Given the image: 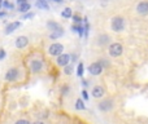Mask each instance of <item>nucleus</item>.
I'll list each match as a JSON object with an SVG mask.
<instances>
[{"instance_id": "1", "label": "nucleus", "mask_w": 148, "mask_h": 124, "mask_svg": "<svg viewBox=\"0 0 148 124\" xmlns=\"http://www.w3.org/2000/svg\"><path fill=\"white\" fill-rule=\"evenodd\" d=\"M110 27L114 33H121V31L125 28V20L122 17H114L112 18V22H110Z\"/></svg>"}, {"instance_id": "2", "label": "nucleus", "mask_w": 148, "mask_h": 124, "mask_svg": "<svg viewBox=\"0 0 148 124\" xmlns=\"http://www.w3.org/2000/svg\"><path fill=\"white\" fill-rule=\"evenodd\" d=\"M108 52H109L110 57H120L123 52V47H122V44H120V43H113L109 45Z\"/></svg>"}, {"instance_id": "3", "label": "nucleus", "mask_w": 148, "mask_h": 124, "mask_svg": "<svg viewBox=\"0 0 148 124\" xmlns=\"http://www.w3.org/2000/svg\"><path fill=\"white\" fill-rule=\"evenodd\" d=\"M62 52H64V45L60 44V43H53L48 47V54L49 56L57 57V56H60Z\"/></svg>"}, {"instance_id": "4", "label": "nucleus", "mask_w": 148, "mask_h": 124, "mask_svg": "<svg viewBox=\"0 0 148 124\" xmlns=\"http://www.w3.org/2000/svg\"><path fill=\"white\" fill-rule=\"evenodd\" d=\"M43 68H44V63H43V61H40V60H33V61L30 62V71L33 74L42 73Z\"/></svg>"}, {"instance_id": "5", "label": "nucleus", "mask_w": 148, "mask_h": 124, "mask_svg": "<svg viewBox=\"0 0 148 124\" xmlns=\"http://www.w3.org/2000/svg\"><path fill=\"white\" fill-rule=\"evenodd\" d=\"M18 75H20V71H18V68L16 67H12L9 68V70L5 73V80L9 81V83H13V81H16L18 79Z\"/></svg>"}, {"instance_id": "6", "label": "nucleus", "mask_w": 148, "mask_h": 124, "mask_svg": "<svg viewBox=\"0 0 148 124\" xmlns=\"http://www.w3.org/2000/svg\"><path fill=\"white\" fill-rule=\"evenodd\" d=\"M88 73L94 76H97L103 73V65L100 62H94L88 66Z\"/></svg>"}, {"instance_id": "7", "label": "nucleus", "mask_w": 148, "mask_h": 124, "mask_svg": "<svg viewBox=\"0 0 148 124\" xmlns=\"http://www.w3.org/2000/svg\"><path fill=\"white\" fill-rule=\"evenodd\" d=\"M57 65L61 66V67H65L66 65L70 63V56L66 53H61L60 56H57V60H56Z\"/></svg>"}, {"instance_id": "8", "label": "nucleus", "mask_w": 148, "mask_h": 124, "mask_svg": "<svg viewBox=\"0 0 148 124\" xmlns=\"http://www.w3.org/2000/svg\"><path fill=\"white\" fill-rule=\"evenodd\" d=\"M29 38L27 36H18L17 39H16V47H17L18 49H23L25 47H27L29 45Z\"/></svg>"}, {"instance_id": "9", "label": "nucleus", "mask_w": 148, "mask_h": 124, "mask_svg": "<svg viewBox=\"0 0 148 124\" xmlns=\"http://www.w3.org/2000/svg\"><path fill=\"white\" fill-rule=\"evenodd\" d=\"M21 26V22L20 21H14V22H10L9 25H7V27H5V35H9V34L14 33L16 30H17L18 27Z\"/></svg>"}, {"instance_id": "10", "label": "nucleus", "mask_w": 148, "mask_h": 124, "mask_svg": "<svg viewBox=\"0 0 148 124\" xmlns=\"http://www.w3.org/2000/svg\"><path fill=\"white\" fill-rule=\"evenodd\" d=\"M136 12L139 14H148V1H140L138 5H136Z\"/></svg>"}, {"instance_id": "11", "label": "nucleus", "mask_w": 148, "mask_h": 124, "mask_svg": "<svg viewBox=\"0 0 148 124\" xmlns=\"http://www.w3.org/2000/svg\"><path fill=\"white\" fill-rule=\"evenodd\" d=\"M104 93H105V91L101 85H96L92 89V97H95V98H101L104 96Z\"/></svg>"}, {"instance_id": "12", "label": "nucleus", "mask_w": 148, "mask_h": 124, "mask_svg": "<svg viewBox=\"0 0 148 124\" xmlns=\"http://www.w3.org/2000/svg\"><path fill=\"white\" fill-rule=\"evenodd\" d=\"M112 107H113V104L110 100H105V101H101L99 104V109L101 110V111H109Z\"/></svg>"}, {"instance_id": "13", "label": "nucleus", "mask_w": 148, "mask_h": 124, "mask_svg": "<svg viewBox=\"0 0 148 124\" xmlns=\"http://www.w3.org/2000/svg\"><path fill=\"white\" fill-rule=\"evenodd\" d=\"M47 27H48L49 31H56V30H61L62 26L60 25V23L55 22V21H48V22H47Z\"/></svg>"}, {"instance_id": "14", "label": "nucleus", "mask_w": 148, "mask_h": 124, "mask_svg": "<svg viewBox=\"0 0 148 124\" xmlns=\"http://www.w3.org/2000/svg\"><path fill=\"white\" fill-rule=\"evenodd\" d=\"M72 30L78 33L79 36H83L84 35V26H82V23H74L72 26Z\"/></svg>"}, {"instance_id": "15", "label": "nucleus", "mask_w": 148, "mask_h": 124, "mask_svg": "<svg viewBox=\"0 0 148 124\" xmlns=\"http://www.w3.org/2000/svg\"><path fill=\"white\" fill-rule=\"evenodd\" d=\"M62 35H64V28H61V30H56V31H51V34H49V39L56 40V39L61 38Z\"/></svg>"}, {"instance_id": "16", "label": "nucleus", "mask_w": 148, "mask_h": 124, "mask_svg": "<svg viewBox=\"0 0 148 124\" xmlns=\"http://www.w3.org/2000/svg\"><path fill=\"white\" fill-rule=\"evenodd\" d=\"M48 0H36V8H39V9H44L47 10L48 9Z\"/></svg>"}, {"instance_id": "17", "label": "nucleus", "mask_w": 148, "mask_h": 124, "mask_svg": "<svg viewBox=\"0 0 148 124\" xmlns=\"http://www.w3.org/2000/svg\"><path fill=\"white\" fill-rule=\"evenodd\" d=\"M30 9H31V5L29 3H23V4L18 5V10L21 13H27V12H30Z\"/></svg>"}, {"instance_id": "18", "label": "nucleus", "mask_w": 148, "mask_h": 124, "mask_svg": "<svg viewBox=\"0 0 148 124\" xmlns=\"http://www.w3.org/2000/svg\"><path fill=\"white\" fill-rule=\"evenodd\" d=\"M61 16H62V18H72L73 17V10L70 9V8H65V9L61 12Z\"/></svg>"}, {"instance_id": "19", "label": "nucleus", "mask_w": 148, "mask_h": 124, "mask_svg": "<svg viewBox=\"0 0 148 124\" xmlns=\"http://www.w3.org/2000/svg\"><path fill=\"white\" fill-rule=\"evenodd\" d=\"M83 73H84V66H83V62H79L78 66H77V75L78 76H83Z\"/></svg>"}, {"instance_id": "20", "label": "nucleus", "mask_w": 148, "mask_h": 124, "mask_svg": "<svg viewBox=\"0 0 148 124\" xmlns=\"http://www.w3.org/2000/svg\"><path fill=\"white\" fill-rule=\"evenodd\" d=\"M84 107H86V106H84V101H83V100H82V98L77 100V101H75V109L77 110H84Z\"/></svg>"}, {"instance_id": "21", "label": "nucleus", "mask_w": 148, "mask_h": 124, "mask_svg": "<svg viewBox=\"0 0 148 124\" xmlns=\"http://www.w3.org/2000/svg\"><path fill=\"white\" fill-rule=\"evenodd\" d=\"M108 41H109V36L108 35H100L99 36V44L100 45H104V44H107Z\"/></svg>"}, {"instance_id": "22", "label": "nucleus", "mask_w": 148, "mask_h": 124, "mask_svg": "<svg viewBox=\"0 0 148 124\" xmlns=\"http://www.w3.org/2000/svg\"><path fill=\"white\" fill-rule=\"evenodd\" d=\"M72 73H73V66L69 63V65H66L64 67V74L65 75H72Z\"/></svg>"}, {"instance_id": "23", "label": "nucleus", "mask_w": 148, "mask_h": 124, "mask_svg": "<svg viewBox=\"0 0 148 124\" xmlns=\"http://www.w3.org/2000/svg\"><path fill=\"white\" fill-rule=\"evenodd\" d=\"M3 7H4L5 9H13V8H14L12 3H9L8 0H4V1H3Z\"/></svg>"}, {"instance_id": "24", "label": "nucleus", "mask_w": 148, "mask_h": 124, "mask_svg": "<svg viewBox=\"0 0 148 124\" xmlns=\"http://www.w3.org/2000/svg\"><path fill=\"white\" fill-rule=\"evenodd\" d=\"M73 21H74V23H82V18L79 17L78 14H73Z\"/></svg>"}, {"instance_id": "25", "label": "nucleus", "mask_w": 148, "mask_h": 124, "mask_svg": "<svg viewBox=\"0 0 148 124\" xmlns=\"http://www.w3.org/2000/svg\"><path fill=\"white\" fill-rule=\"evenodd\" d=\"M16 124H30V122H29V120H26V119H20V120H17V122H16Z\"/></svg>"}, {"instance_id": "26", "label": "nucleus", "mask_w": 148, "mask_h": 124, "mask_svg": "<svg viewBox=\"0 0 148 124\" xmlns=\"http://www.w3.org/2000/svg\"><path fill=\"white\" fill-rule=\"evenodd\" d=\"M61 92H62V94H64V96H65V94H68V92H69V87L64 85V87L61 88Z\"/></svg>"}, {"instance_id": "27", "label": "nucleus", "mask_w": 148, "mask_h": 124, "mask_svg": "<svg viewBox=\"0 0 148 124\" xmlns=\"http://www.w3.org/2000/svg\"><path fill=\"white\" fill-rule=\"evenodd\" d=\"M82 97H83V100H88V93H87L86 89H83V91H82Z\"/></svg>"}, {"instance_id": "28", "label": "nucleus", "mask_w": 148, "mask_h": 124, "mask_svg": "<svg viewBox=\"0 0 148 124\" xmlns=\"http://www.w3.org/2000/svg\"><path fill=\"white\" fill-rule=\"evenodd\" d=\"M5 54H7V53H5L4 49H0V60H4L5 58Z\"/></svg>"}, {"instance_id": "29", "label": "nucleus", "mask_w": 148, "mask_h": 124, "mask_svg": "<svg viewBox=\"0 0 148 124\" xmlns=\"http://www.w3.org/2000/svg\"><path fill=\"white\" fill-rule=\"evenodd\" d=\"M33 17H34V13H26L23 16V18H33Z\"/></svg>"}, {"instance_id": "30", "label": "nucleus", "mask_w": 148, "mask_h": 124, "mask_svg": "<svg viewBox=\"0 0 148 124\" xmlns=\"http://www.w3.org/2000/svg\"><path fill=\"white\" fill-rule=\"evenodd\" d=\"M23 3H27V0H17V4H18V5L23 4Z\"/></svg>"}, {"instance_id": "31", "label": "nucleus", "mask_w": 148, "mask_h": 124, "mask_svg": "<svg viewBox=\"0 0 148 124\" xmlns=\"http://www.w3.org/2000/svg\"><path fill=\"white\" fill-rule=\"evenodd\" d=\"M82 84H83V87H87V85H88V81H87V80H82Z\"/></svg>"}, {"instance_id": "32", "label": "nucleus", "mask_w": 148, "mask_h": 124, "mask_svg": "<svg viewBox=\"0 0 148 124\" xmlns=\"http://www.w3.org/2000/svg\"><path fill=\"white\" fill-rule=\"evenodd\" d=\"M5 16H7V13H5V12H0V18L5 17Z\"/></svg>"}, {"instance_id": "33", "label": "nucleus", "mask_w": 148, "mask_h": 124, "mask_svg": "<svg viewBox=\"0 0 148 124\" xmlns=\"http://www.w3.org/2000/svg\"><path fill=\"white\" fill-rule=\"evenodd\" d=\"M52 1H55V3H62L64 0H52Z\"/></svg>"}, {"instance_id": "34", "label": "nucleus", "mask_w": 148, "mask_h": 124, "mask_svg": "<svg viewBox=\"0 0 148 124\" xmlns=\"http://www.w3.org/2000/svg\"><path fill=\"white\" fill-rule=\"evenodd\" d=\"M33 124H44L43 122H35V123H33Z\"/></svg>"}, {"instance_id": "35", "label": "nucleus", "mask_w": 148, "mask_h": 124, "mask_svg": "<svg viewBox=\"0 0 148 124\" xmlns=\"http://www.w3.org/2000/svg\"><path fill=\"white\" fill-rule=\"evenodd\" d=\"M1 5H3V4H1V3H0V9H1Z\"/></svg>"}, {"instance_id": "36", "label": "nucleus", "mask_w": 148, "mask_h": 124, "mask_svg": "<svg viewBox=\"0 0 148 124\" xmlns=\"http://www.w3.org/2000/svg\"><path fill=\"white\" fill-rule=\"evenodd\" d=\"M3 1H4V0H0V3H3Z\"/></svg>"}]
</instances>
